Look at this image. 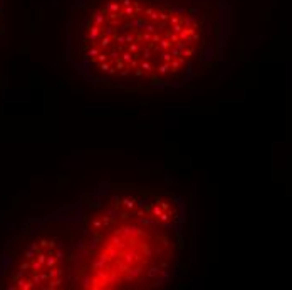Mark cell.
Listing matches in <instances>:
<instances>
[{
    "instance_id": "cell-3",
    "label": "cell",
    "mask_w": 292,
    "mask_h": 290,
    "mask_svg": "<svg viewBox=\"0 0 292 290\" xmlns=\"http://www.w3.org/2000/svg\"><path fill=\"white\" fill-rule=\"evenodd\" d=\"M74 253L72 230H37L2 258L0 287L22 290L72 287Z\"/></svg>"
},
{
    "instance_id": "cell-2",
    "label": "cell",
    "mask_w": 292,
    "mask_h": 290,
    "mask_svg": "<svg viewBox=\"0 0 292 290\" xmlns=\"http://www.w3.org/2000/svg\"><path fill=\"white\" fill-rule=\"evenodd\" d=\"M71 221L72 287L156 289L180 270L188 221L180 195L98 190Z\"/></svg>"
},
{
    "instance_id": "cell-1",
    "label": "cell",
    "mask_w": 292,
    "mask_h": 290,
    "mask_svg": "<svg viewBox=\"0 0 292 290\" xmlns=\"http://www.w3.org/2000/svg\"><path fill=\"white\" fill-rule=\"evenodd\" d=\"M228 0H72L64 60L99 91L197 86L225 54Z\"/></svg>"
},
{
    "instance_id": "cell-4",
    "label": "cell",
    "mask_w": 292,
    "mask_h": 290,
    "mask_svg": "<svg viewBox=\"0 0 292 290\" xmlns=\"http://www.w3.org/2000/svg\"><path fill=\"white\" fill-rule=\"evenodd\" d=\"M5 27V0H0V35Z\"/></svg>"
}]
</instances>
